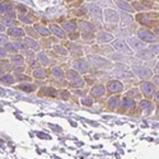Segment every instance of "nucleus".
<instances>
[{
  "mask_svg": "<svg viewBox=\"0 0 159 159\" xmlns=\"http://www.w3.org/2000/svg\"><path fill=\"white\" fill-rule=\"evenodd\" d=\"M89 60H90L92 62H94V65H98V64H101L99 66H107V65H110V62H108V61H106V60H103V59H101V57L89 56Z\"/></svg>",
  "mask_w": 159,
  "mask_h": 159,
  "instance_id": "nucleus-11",
  "label": "nucleus"
},
{
  "mask_svg": "<svg viewBox=\"0 0 159 159\" xmlns=\"http://www.w3.org/2000/svg\"><path fill=\"white\" fill-rule=\"evenodd\" d=\"M54 50H55L56 52H59L60 55H68V51H66L62 46H59V45H57V46H54Z\"/></svg>",
  "mask_w": 159,
  "mask_h": 159,
  "instance_id": "nucleus-30",
  "label": "nucleus"
},
{
  "mask_svg": "<svg viewBox=\"0 0 159 159\" xmlns=\"http://www.w3.org/2000/svg\"><path fill=\"white\" fill-rule=\"evenodd\" d=\"M38 65H39L38 61H33V62H32V66H33V68H38Z\"/></svg>",
  "mask_w": 159,
  "mask_h": 159,
  "instance_id": "nucleus-47",
  "label": "nucleus"
},
{
  "mask_svg": "<svg viewBox=\"0 0 159 159\" xmlns=\"http://www.w3.org/2000/svg\"><path fill=\"white\" fill-rule=\"evenodd\" d=\"M5 56V50L0 47V57H4Z\"/></svg>",
  "mask_w": 159,
  "mask_h": 159,
  "instance_id": "nucleus-45",
  "label": "nucleus"
},
{
  "mask_svg": "<svg viewBox=\"0 0 159 159\" xmlns=\"http://www.w3.org/2000/svg\"><path fill=\"white\" fill-rule=\"evenodd\" d=\"M138 37L140 39H143L144 42H153V41L157 39L155 34H153L150 31H147V30H140L138 32Z\"/></svg>",
  "mask_w": 159,
  "mask_h": 159,
  "instance_id": "nucleus-1",
  "label": "nucleus"
},
{
  "mask_svg": "<svg viewBox=\"0 0 159 159\" xmlns=\"http://www.w3.org/2000/svg\"><path fill=\"white\" fill-rule=\"evenodd\" d=\"M14 45H16L17 48H27V46L23 45V43H14Z\"/></svg>",
  "mask_w": 159,
  "mask_h": 159,
  "instance_id": "nucleus-43",
  "label": "nucleus"
},
{
  "mask_svg": "<svg viewBox=\"0 0 159 159\" xmlns=\"http://www.w3.org/2000/svg\"><path fill=\"white\" fill-rule=\"evenodd\" d=\"M11 61H13V64H14V66H17V68H20V66L24 65V60H23V57L19 56V55H17V56L13 57Z\"/></svg>",
  "mask_w": 159,
  "mask_h": 159,
  "instance_id": "nucleus-15",
  "label": "nucleus"
},
{
  "mask_svg": "<svg viewBox=\"0 0 159 159\" xmlns=\"http://www.w3.org/2000/svg\"><path fill=\"white\" fill-rule=\"evenodd\" d=\"M92 2H94V0H92Z\"/></svg>",
  "mask_w": 159,
  "mask_h": 159,
  "instance_id": "nucleus-52",
  "label": "nucleus"
},
{
  "mask_svg": "<svg viewBox=\"0 0 159 159\" xmlns=\"http://www.w3.org/2000/svg\"><path fill=\"white\" fill-rule=\"evenodd\" d=\"M152 51L157 55V54H158V46H157V45H153V46H152Z\"/></svg>",
  "mask_w": 159,
  "mask_h": 159,
  "instance_id": "nucleus-44",
  "label": "nucleus"
},
{
  "mask_svg": "<svg viewBox=\"0 0 159 159\" xmlns=\"http://www.w3.org/2000/svg\"><path fill=\"white\" fill-rule=\"evenodd\" d=\"M50 30H51L52 32H54V33H55L57 37H60V38H64V37H65L64 32H62V31H61V30L57 27V25H55V24H52L51 27H50Z\"/></svg>",
  "mask_w": 159,
  "mask_h": 159,
  "instance_id": "nucleus-16",
  "label": "nucleus"
},
{
  "mask_svg": "<svg viewBox=\"0 0 159 159\" xmlns=\"http://www.w3.org/2000/svg\"><path fill=\"white\" fill-rule=\"evenodd\" d=\"M112 38H113V36L107 32H99L97 34V39L99 42H108V41H112Z\"/></svg>",
  "mask_w": 159,
  "mask_h": 159,
  "instance_id": "nucleus-8",
  "label": "nucleus"
},
{
  "mask_svg": "<svg viewBox=\"0 0 159 159\" xmlns=\"http://www.w3.org/2000/svg\"><path fill=\"white\" fill-rule=\"evenodd\" d=\"M118 104V97H112L110 101H108V106H110V108H115L116 106Z\"/></svg>",
  "mask_w": 159,
  "mask_h": 159,
  "instance_id": "nucleus-29",
  "label": "nucleus"
},
{
  "mask_svg": "<svg viewBox=\"0 0 159 159\" xmlns=\"http://www.w3.org/2000/svg\"><path fill=\"white\" fill-rule=\"evenodd\" d=\"M5 30V25L4 24H0V31H4Z\"/></svg>",
  "mask_w": 159,
  "mask_h": 159,
  "instance_id": "nucleus-50",
  "label": "nucleus"
},
{
  "mask_svg": "<svg viewBox=\"0 0 159 159\" xmlns=\"http://www.w3.org/2000/svg\"><path fill=\"white\" fill-rule=\"evenodd\" d=\"M43 93H45L46 96H50V97H55L57 92H56L54 88H46V89H43Z\"/></svg>",
  "mask_w": 159,
  "mask_h": 159,
  "instance_id": "nucleus-27",
  "label": "nucleus"
},
{
  "mask_svg": "<svg viewBox=\"0 0 159 159\" xmlns=\"http://www.w3.org/2000/svg\"><path fill=\"white\" fill-rule=\"evenodd\" d=\"M11 9V4L10 3H2L0 4V13H5L8 10Z\"/></svg>",
  "mask_w": 159,
  "mask_h": 159,
  "instance_id": "nucleus-25",
  "label": "nucleus"
},
{
  "mask_svg": "<svg viewBox=\"0 0 159 159\" xmlns=\"http://www.w3.org/2000/svg\"><path fill=\"white\" fill-rule=\"evenodd\" d=\"M134 104H135V103H134V101H132L131 98H125L124 102H122V108H124V110H125V108H131Z\"/></svg>",
  "mask_w": 159,
  "mask_h": 159,
  "instance_id": "nucleus-19",
  "label": "nucleus"
},
{
  "mask_svg": "<svg viewBox=\"0 0 159 159\" xmlns=\"http://www.w3.org/2000/svg\"><path fill=\"white\" fill-rule=\"evenodd\" d=\"M74 68H75L76 70H79V71H82V73L88 71V66H87V64H85L84 60H76V61L74 62Z\"/></svg>",
  "mask_w": 159,
  "mask_h": 159,
  "instance_id": "nucleus-7",
  "label": "nucleus"
},
{
  "mask_svg": "<svg viewBox=\"0 0 159 159\" xmlns=\"http://www.w3.org/2000/svg\"><path fill=\"white\" fill-rule=\"evenodd\" d=\"M134 73L139 76V78H143V79H150L152 78V71L147 68H141V66H139V68H134Z\"/></svg>",
  "mask_w": 159,
  "mask_h": 159,
  "instance_id": "nucleus-2",
  "label": "nucleus"
},
{
  "mask_svg": "<svg viewBox=\"0 0 159 159\" xmlns=\"http://www.w3.org/2000/svg\"><path fill=\"white\" fill-rule=\"evenodd\" d=\"M107 88H108L110 92H113V93H116V92H117V93H118V92L122 90V84L120 82H110Z\"/></svg>",
  "mask_w": 159,
  "mask_h": 159,
  "instance_id": "nucleus-6",
  "label": "nucleus"
},
{
  "mask_svg": "<svg viewBox=\"0 0 159 159\" xmlns=\"http://www.w3.org/2000/svg\"><path fill=\"white\" fill-rule=\"evenodd\" d=\"M92 103H93L92 98H84V99H83V104H84V106H92Z\"/></svg>",
  "mask_w": 159,
  "mask_h": 159,
  "instance_id": "nucleus-40",
  "label": "nucleus"
},
{
  "mask_svg": "<svg viewBox=\"0 0 159 159\" xmlns=\"http://www.w3.org/2000/svg\"><path fill=\"white\" fill-rule=\"evenodd\" d=\"M0 82L4 83V84H11L13 82H14V78H13L11 75H4L2 79H0Z\"/></svg>",
  "mask_w": 159,
  "mask_h": 159,
  "instance_id": "nucleus-22",
  "label": "nucleus"
},
{
  "mask_svg": "<svg viewBox=\"0 0 159 159\" xmlns=\"http://www.w3.org/2000/svg\"><path fill=\"white\" fill-rule=\"evenodd\" d=\"M3 24H4V25H8V27H13V25H16L17 23L13 20V19H4Z\"/></svg>",
  "mask_w": 159,
  "mask_h": 159,
  "instance_id": "nucleus-34",
  "label": "nucleus"
},
{
  "mask_svg": "<svg viewBox=\"0 0 159 159\" xmlns=\"http://www.w3.org/2000/svg\"><path fill=\"white\" fill-rule=\"evenodd\" d=\"M62 28L65 31H69V32H74L76 30V23L73 22V20H69V22H64L62 23Z\"/></svg>",
  "mask_w": 159,
  "mask_h": 159,
  "instance_id": "nucleus-10",
  "label": "nucleus"
},
{
  "mask_svg": "<svg viewBox=\"0 0 159 159\" xmlns=\"http://www.w3.org/2000/svg\"><path fill=\"white\" fill-rule=\"evenodd\" d=\"M138 19H139L143 24H150V23H152V20L147 17V14H141V16H139V17H138Z\"/></svg>",
  "mask_w": 159,
  "mask_h": 159,
  "instance_id": "nucleus-28",
  "label": "nucleus"
},
{
  "mask_svg": "<svg viewBox=\"0 0 159 159\" xmlns=\"http://www.w3.org/2000/svg\"><path fill=\"white\" fill-rule=\"evenodd\" d=\"M19 18H20V20H22V22H24V23H27V24L32 23V19H31V18H28V17H27V16H25V14H22V16L19 17Z\"/></svg>",
  "mask_w": 159,
  "mask_h": 159,
  "instance_id": "nucleus-36",
  "label": "nucleus"
},
{
  "mask_svg": "<svg viewBox=\"0 0 159 159\" xmlns=\"http://www.w3.org/2000/svg\"><path fill=\"white\" fill-rule=\"evenodd\" d=\"M27 32H28V33H30V34H31V36H33V37H34V36H36V33H34V32H33V31H32V30H30V28H28V30H27Z\"/></svg>",
  "mask_w": 159,
  "mask_h": 159,
  "instance_id": "nucleus-48",
  "label": "nucleus"
},
{
  "mask_svg": "<svg viewBox=\"0 0 159 159\" xmlns=\"http://www.w3.org/2000/svg\"><path fill=\"white\" fill-rule=\"evenodd\" d=\"M19 89L25 90V92H32V90H36V85H33V84H20Z\"/></svg>",
  "mask_w": 159,
  "mask_h": 159,
  "instance_id": "nucleus-21",
  "label": "nucleus"
},
{
  "mask_svg": "<svg viewBox=\"0 0 159 159\" xmlns=\"http://www.w3.org/2000/svg\"><path fill=\"white\" fill-rule=\"evenodd\" d=\"M129 43L132 46V48H135V50H141V48H144V45L140 42V41H138L136 38H130L129 39Z\"/></svg>",
  "mask_w": 159,
  "mask_h": 159,
  "instance_id": "nucleus-12",
  "label": "nucleus"
},
{
  "mask_svg": "<svg viewBox=\"0 0 159 159\" xmlns=\"http://www.w3.org/2000/svg\"><path fill=\"white\" fill-rule=\"evenodd\" d=\"M104 18L110 23H117L118 22V14L115 10H111V9L104 10Z\"/></svg>",
  "mask_w": 159,
  "mask_h": 159,
  "instance_id": "nucleus-3",
  "label": "nucleus"
},
{
  "mask_svg": "<svg viewBox=\"0 0 159 159\" xmlns=\"http://www.w3.org/2000/svg\"><path fill=\"white\" fill-rule=\"evenodd\" d=\"M38 57H39V60L42 61V64H45V65H47V64H48V59H47V56H46L45 54H39V55H38Z\"/></svg>",
  "mask_w": 159,
  "mask_h": 159,
  "instance_id": "nucleus-37",
  "label": "nucleus"
},
{
  "mask_svg": "<svg viewBox=\"0 0 159 159\" xmlns=\"http://www.w3.org/2000/svg\"><path fill=\"white\" fill-rule=\"evenodd\" d=\"M33 75H34L36 78H45L46 73H45V70H36V71L33 73Z\"/></svg>",
  "mask_w": 159,
  "mask_h": 159,
  "instance_id": "nucleus-33",
  "label": "nucleus"
},
{
  "mask_svg": "<svg viewBox=\"0 0 159 159\" xmlns=\"http://www.w3.org/2000/svg\"><path fill=\"white\" fill-rule=\"evenodd\" d=\"M152 107V103L150 102H147V101H143L140 103V108L141 110H145V108H150Z\"/></svg>",
  "mask_w": 159,
  "mask_h": 159,
  "instance_id": "nucleus-32",
  "label": "nucleus"
},
{
  "mask_svg": "<svg viewBox=\"0 0 159 159\" xmlns=\"http://www.w3.org/2000/svg\"><path fill=\"white\" fill-rule=\"evenodd\" d=\"M52 74H54V76L56 79H61L64 76V73H62V70L60 68H54V69H52Z\"/></svg>",
  "mask_w": 159,
  "mask_h": 159,
  "instance_id": "nucleus-23",
  "label": "nucleus"
},
{
  "mask_svg": "<svg viewBox=\"0 0 159 159\" xmlns=\"http://www.w3.org/2000/svg\"><path fill=\"white\" fill-rule=\"evenodd\" d=\"M66 76H68L69 79H71V80H76V79H79V75L75 70H69L68 73H66Z\"/></svg>",
  "mask_w": 159,
  "mask_h": 159,
  "instance_id": "nucleus-24",
  "label": "nucleus"
},
{
  "mask_svg": "<svg viewBox=\"0 0 159 159\" xmlns=\"http://www.w3.org/2000/svg\"><path fill=\"white\" fill-rule=\"evenodd\" d=\"M0 75H3V70L2 69H0Z\"/></svg>",
  "mask_w": 159,
  "mask_h": 159,
  "instance_id": "nucleus-51",
  "label": "nucleus"
},
{
  "mask_svg": "<svg viewBox=\"0 0 159 159\" xmlns=\"http://www.w3.org/2000/svg\"><path fill=\"white\" fill-rule=\"evenodd\" d=\"M34 28L38 31L39 34H42V36H48V34H50V31H48L47 28L42 27V25H39V24H36V25H34Z\"/></svg>",
  "mask_w": 159,
  "mask_h": 159,
  "instance_id": "nucleus-17",
  "label": "nucleus"
},
{
  "mask_svg": "<svg viewBox=\"0 0 159 159\" xmlns=\"http://www.w3.org/2000/svg\"><path fill=\"white\" fill-rule=\"evenodd\" d=\"M61 96H62V98H68L69 93H68V92H62V93H61Z\"/></svg>",
  "mask_w": 159,
  "mask_h": 159,
  "instance_id": "nucleus-46",
  "label": "nucleus"
},
{
  "mask_svg": "<svg viewBox=\"0 0 159 159\" xmlns=\"http://www.w3.org/2000/svg\"><path fill=\"white\" fill-rule=\"evenodd\" d=\"M129 96H131V97H136V98H138V97H140V96H139V92H138L136 89L130 90V92H129Z\"/></svg>",
  "mask_w": 159,
  "mask_h": 159,
  "instance_id": "nucleus-39",
  "label": "nucleus"
},
{
  "mask_svg": "<svg viewBox=\"0 0 159 159\" xmlns=\"http://www.w3.org/2000/svg\"><path fill=\"white\" fill-rule=\"evenodd\" d=\"M118 4V7H120V8H122L124 10H127V11H132V8L126 3V2H124V0H121V2H118L117 3Z\"/></svg>",
  "mask_w": 159,
  "mask_h": 159,
  "instance_id": "nucleus-26",
  "label": "nucleus"
},
{
  "mask_svg": "<svg viewBox=\"0 0 159 159\" xmlns=\"http://www.w3.org/2000/svg\"><path fill=\"white\" fill-rule=\"evenodd\" d=\"M113 46H115V48H116V50L124 52V54H127V55H131V54H132L131 50H130V47H129L125 42L120 41V39H118V41H116V42L113 43Z\"/></svg>",
  "mask_w": 159,
  "mask_h": 159,
  "instance_id": "nucleus-4",
  "label": "nucleus"
},
{
  "mask_svg": "<svg viewBox=\"0 0 159 159\" xmlns=\"http://www.w3.org/2000/svg\"><path fill=\"white\" fill-rule=\"evenodd\" d=\"M9 34L11 37H23L24 36V31L19 30V28H10L9 30Z\"/></svg>",
  "mask_w": 159,
  "mask_h": 159,
  "instance_id": "nucleus-14",
  "label": "nucleus"
},
{
  "mask_svg": "<svg viewBox=\"0 0 159 159\" xmlns=\"http://www.w3.org/2000/svg\"><path fill=\"white\" fill-rule=\"evenodd\" d=\"M87 10L89 11V14L94 16V17H97V18H101V9H99L98 7H96V5H93V4H90V5H88Z\"/></svg>",
  "mask_w": 159,
  "mask_h": 159,
  "instance_id": "nucleus-9",
  "label": "nucleus"
},
{
  "mask_svg": "<svg viewBox=\"0 0 159 159\" xmlns=\"http://www.w3.org/2000/svg\"><path fill=\"white\" fill-rule=\"evenodd\" d=\"M103 93H104V87H102V85H97L92 89V96L99 97V96H103Z\"/></svg>",
  "mask_w": 159,
  "mask_h": 159,
  "instance_id": "nucleus-13",
  "label": "nucleus"
},
{
  "mask_svg": "<svg viewBox=\"0 0 159 159\" xmlns=\"http://www.w3.org/2000/svg\"><path fill=\"white\" fill-rule=\"evenodd\" d=\"M141 89H143V92H144V94L152 96V94L154 93L155 87H154L152 83H141Z\"/></svg>",
  "mask_w": 159,
  "mask_h": 159,
  "instance_id": "nucleus-5",
  "label": "nucleus"
},
{
  "mask_svg": "<svg viewBox=\"0 0 159 159\" xmlns=\"http://www.w3.org/2000/svg\"><path fill=\"white\" fill-rule=\"evenodd\" d=\"M116 74H120V75H118V76H121V78H130L131 76V74L130 73H116Z\"/></svg>",
  "mask_w": 159,
  "mask_h": 159,
  "instance_id": "nucleus-41",
  "label": "nucleus"
},
{
  "mask_svg": "<svg viewBox=\"0 0 159 159\" xmlns=\"http://www.w3.org/2000/svg\"><path fill=\"white\" fill-rule=\"evenodd\" d=\"M84 85V82L83 80H79V79H76V82L74 80V83H73V87L74 88H82Z\"/></svg>",
  "mask_w": 159,
  "mask_h": 159,
  "instance_id": "nucleus-35",
  "label": "nucleus"
},
{
  "mask_svg": "<svg viewBox=\"0 0 159 159\" xmlns=\"http://www.w3.org/2000/svg\"><path fill=\"white\" fill-rule=\"evenodd\" d=\"M141 50H143V48H141ZM139 56H141V57H144V59H150V57H153V54H152V52H149V51L143 50L140 54H139Z\"/></svg>",
  "mask_w": 159,
  "mask_h": 159,
  "instance_id": "nucleus-31",
  "label": "nucleus"
},
{
  "mask_svg": "<svg viewBox=\"0 0 159 159\" xmlns=\"http://www.w3.org/2000/svg\"><path fill=\"white\" fill-rule=\"evenodd\" d=\"M18 9H19L20 11H25V8H24V7H22V5H19V7H18Z\"/></svg>",
  "mask_w": 159,
  "mask_h": 159,
  "instance_id": "nucleus-49",
  "label": "nucleus"
},
{
  "mask_svg": "<svg viewBox=\"0 0 159 159\" xmlns=\"http://www.w3.org/2000/svg\"><path fill=\"white\" fill-rule=\"evenodd\" d=\"M25 43H28L30 45V47L31 48H33V50H39V45L36 42V41H33V39H31V38H25Z\"/></svg>",
  "mask_w": 159,
  "mask_h": 159,
  "instance_id": "nucleus-20",
  "label": "nucleus"
},
{
  "mask_svg": "<svg viewBox=\"0 0 159 159\" xmlns=\"http://www.w3.org/2000/svg\"><path fill=\"white\" fill-rule=\"evenodd\" d=\"M3 43H7V37L0 34V45H3Z\"/></svg>",
  "mask_w": 159,
  "mask_h": 159,
  "instance_id": "nucleus-42",
  "label": "nucleus"
},
{
  "mask_svg": "<svg viewBox=\"0 0 159 159\" xmlns=\"http://www.w3.org/2000/svg\"><path fill=\"white\" fill-rule=\"evenodd\" d=\"M80 28L83 30V31H85V32H92L93 31V25H92L90 23H87V22H82L80 23Z\"/></svg>",
  "mask_w": 159,
  "mask_h": 159,
  "instance_id": "nucleus-18",
  "label": "nucleus"
},
{
  "mask_svg": "<svg viewBox=\"0 0 159 159\" xmlns=\"http://www.w3.org/2000/svg\"><path fill=\"white\" fill-rule=\"evenodd\" d=\"M5 47H7V50H9V51H11V52H16V51H17V47H16L14 43H7Z\"/></svg>",
  "mask_w": 159,
  "mask_h": 159,
  "instance_id": "nucleus-38",
  "label": "nucleus"
}]
</instances>
